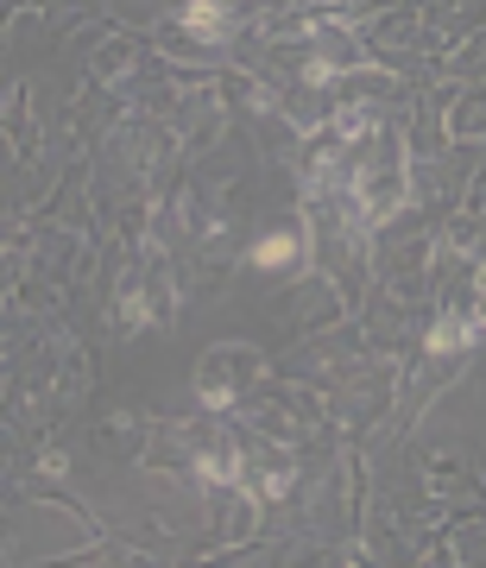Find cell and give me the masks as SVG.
I'll list each match as a JSON object with an SVG mask.
<instances>
[{
	"instance_id": "cell-1",
	"label": "cell",
	"mask_w": 486,
	"mask_h": 568,
	"mask_svg": "<svg viewBox=\"0 0 486 568\" xmlns=\"http://www.w3.org/2000/svg\"><path fill=\"white\" fill-rule=\"evenodd\" d=\"M304 253H310L304 227H272V234H260V241L246 246V265H253V272H297Z\"/></svg>"
},
{
	"instance_id": "cell-2",
	"label": "cell",
	"mask_w": 486,
	"mask_h": 568,
	"mask_svg": "<svg viewBox=\"0 0 486 568\" xmlns=\"http://www.w3.org/2000/svg\"><path fill=\"white\" fill-rule=\"evenodd\" d=\"M178 26L196 39H227V7L222 0H178Z\"/></svg>"
},
{
	"instance_id": "cell-3",
	"label": "cell",
	"mask_w": 486,
	"mask_h": 568,
	"mask_svg": "<svg viewBox=\"0 0 486 568\" xmlns=\"http://www.w3.org/2000/svg\"><path fill=\"white\" fill-rule=\"evenodd\" d=\"M474 342H480V323H467V316H443V323L429 328V354H462Z\"/></svg>"
},
{
	"instance_id": "cell-4",
	"label": "cell",
	"mask_w": 486,
	"mask_h": 568,
	"mask_svg": "<svg viewBox=\"0 0 486 568\" xmlns=\"http://www.w3.org/2000/svg\"><path fill=\"white\" fill-rule=\"evenodd\" d=\"M196 467H203L209 480H241V462H234V448H215V455H203Z\"/></svg>"
}]
</instances>
